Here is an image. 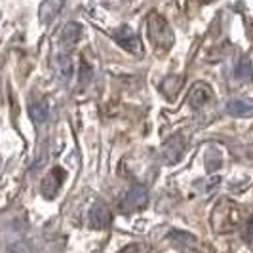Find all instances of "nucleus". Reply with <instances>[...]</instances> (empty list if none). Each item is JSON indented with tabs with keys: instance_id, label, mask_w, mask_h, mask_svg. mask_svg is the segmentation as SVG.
Instances as JSON below:
<instances>
[{
	"instance_id": "nucleus-1",
	"label": "nucleus",
	"mask_w": 253,
	"mask_h": 253,
	"mask_svg": "<svg viewBox=\"0 0 253 253\" xmlns=\"http://www.w3.org/2000/svg\"><path fill=\"white\" fill-rule=\"evenodd\" d=\"M149 37L156 46H160L164 50H169L171 44H173L171 27L168 25V21L158 13H152L149 17Z\"/></svg>"
},
{
	"instance_id": "nucleus-2",
	"label": "nucleus",
	"mask_w": 253,
	"mask_h": 253,
	"mask_svg": "<svg viewBox=\"0 0 253 253\" xmlns=\"http://www.w3.org/2000/svg\"><path fill=\"white\" fill-rule=\"evenodd\" d=\"M147 198H149V194H147L145 187H141V185L139 187H133L126 194V198L120 202V210L124 213H133L135 210H141L147 204Z\"/></svg>"
},
{
	"instance_id": "nucleus-3",
	"label": "nucleus",
	"mask_w": 253,
	"mask_h": 253,
	"mask_svg": "<svg viewBox=\"0 0 253 253\" xmlns=\"http://www.w3.org/2000/svg\"><path fill=\"white\" fill-rule=\"evenodd\" d=\"M114 40L124 48V50L131 51V53H143V44H141L139 37L131 31V29H118V31H114L113 33Z\"/></svg>"
},
{
	"instance_id": "nucleus-4",
	"label": "nucleus",
	"mask_w": 253,
	"mask_h": 253,
	"mask_svg": "<svg viewBox=\"0 0 253 253\" xmlns=\"http://www.w3.org/2000/svg\"><path fill=\"white\" fill-rule=\"evenodd\" d=\"M61 181H63V171H61L59 168H55L50 175L44 177V181H42V194H44L46 198L55 196L57 189L61 187Z\"/></svg>"
},
{
	"instance_id": "nucleus-5",
	"label": "nucleus",
	"mask_w": 253,
	"mask_h": 253,
	"mask_svg": "<svg viewBox=\"0 0 253 253\" xmlns=\"http://www.w3.org/2000/svg\"><path fill=\"white\" fill-rule=\"evenodd\" d=\"M109 221H111V217H109L107 208H103L101 204H95L91 208V211H89V227L101 230V228H105L109 225Z\"/></svg>"
},
{
	"instance_id": "nucleus-6",
	"label": "nucleus",
	"mask_w": 253,
	"mask_h": 253,
	"mask_svg": "<svg viewBox=\"0 0 253 253\" xmlns=\"http://www.w3.org/2000/svg\"><path fill=\"white\" fill-rule=\"evenodd\" d=\"M82 37V25L80 23H69V25H65L63 33H61V38H59V42L63 44L65 48H71V46H75L76 42L80 40Z\"/></svg>"
},
{
	"instance_id": "nucleus-7",
	"label": "nucleus",
	"mask_w": 253,
	"mask_h": 253,
	"mask_svg": "<svg viewBox=\"0 0 253 253\" xmlns=\"http://www.w3.org/2000/svg\"><path fill=\"white\" fill-rule=\"evenodd\" d=\"M73 71H75V65L71 61V57H69V55H57V59H55V73H57V78L67 82V80H71Z\"/></svg>"
},
{
	"instance_id": "nucleus-8",
	"label": "nucleus",
	"mask_w": 253,
	"mask_h": 253,
	"mask_svg": "<svg viewBox=\"0 0 253 253\" xmlns=\"http://www.w3.org/2000/svg\"><path fill=\"white\" fill-rule=\"evenodd\" d=\"M208 99H210V88L206 84H198V86H194V89H192L189 103L194 109H200Z\"/></svg>"
},
{
	"instance_id": "nucleus-9",
	"label": "nucleus",
	"mask_w": 253,
	"mask_h": 253,
	"mask_svg": "<svg viewBox=\"0 0 253 253\" xmlns=\"http://www.w3.org/2000/svg\"><path fill=\"white\" fill-rule=\"evenodd\" d=\"M29 116H31V120H33L35 124L46 122V118H48V103L46 101L33 103V105L29 107Z\"/></svg>"
},
{
	"instance_id": "nucleus-10",
	"label": "nucleus",
	"mask_w": 253,
	"mask_h": 253,
	"mask_svg": "<svg viewBox=\"0 0 253 253\" xmlns=\"http://www.w3.org/2000/svg\"><path fill=\"white\" fill-rule=\"evenodd\" d=\"M227 111L232 114V116H250V114L253 113V109L250 107V105H248V103L238 101V99H236V101L228 103Z\"/></svg>"
},
{
	"instance_id": "nucleus-11",
	"label": "nucleus",
	"mask_w": 253,
	"mask_h": 253,
	"mask_svg": "<svg viewBox=\"0 0 253 253\" xmlns=\"http://www.w3.org/2000/svg\"><path fill=\"white\" fill-rule=\"evenodd\" d=\"M236 76H238L240 80H252L253 69H252V63H250L248 59H242L240 63L236 65Z\"/></svg>"
},
{
	"instance_id": "nucleus-12",
	"label": "nucleus",
	"mask_w": 253,
	"mask_h": 253,
	"mask_svg": "<svg viewBox=\"0 0 253 253\" xmlns=\"http://www.w3.org/2000/svg\"><path fill=\"white\" fill-rule=\"evenodd\" d=\"M91 76H93L91 67H89L86 61H82V63H80V82H82V84H86L88 80H91Z\"/></svg>"
},
{
	"instance_id": "nucleus-13",
	"label": "nucleus",
	"mask_w": 253,
	"mask_h": 253,
	"mask_svg": "<svg viewBox=\"0 0 253 253\" xmlns=\"http://www.w3.org/2000/svg\"><path fill=\"white\" fill-rule=\"evenodd\" d=\"M246 240L253 246V217L248 221V225H246Z\"/></svg>"
},
{
	"instance_id": "nucleus-14",
	"label": "nucleus",
	"mask_w": 253,
	"mask_h": 253,
	"mask_svg": "<svg viewBox=\"0 0 253 253\" xmlns=\"http://www.w3.org/2000/svg\"><path fill=\"white\" fill-rule=\"evenodd\" d=\"M118 253H141V250L137 244H129V246H126L122 252H118Z\"/></svg>"
}]
</instances>
